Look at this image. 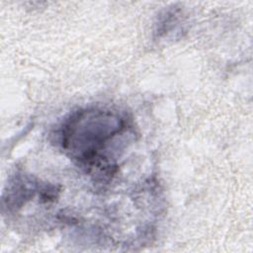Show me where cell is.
Segmentation results:
<instances>
[{
    "label": "cell",
    "mask_w": 253,
    "mask_h": 253,
    "mask_svg": "<svg viewBox=\"0 0 253 253\" xmlns=\"http://www.w3.org/2000/svg\"><path fill=\"white\" fill-rule=\"evenodd\" d=\"M125 128L118 116L102 110H86L73 115L62 130V146L82 165L111 173L104 151L116 135Z\"/></svg>",
    "instance_id": "6da1fadb"
}]
</instances>
